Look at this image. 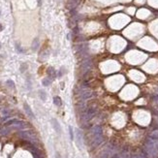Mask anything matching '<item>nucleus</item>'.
<instances>
[{
  "label": "nucleus",
  "mask_w": 158,
  "mask_h": 158,
  "mask_svg": "<svg viewBox=\"0 0 158 158\" xmlns=\"http://www.w3.org/2000/svg\"><path fill=\"white\" fill-rule=\"evenodd\" d=\"M143 149L148 152L150 158H157L158 157V141H154L148 137L145 143Z\"/></svg>",
  "instance_id": "nucleus-1"
},
{
  "label": "nucleus",
  "mask_w": 158,
  "mask_h": 158,
  "mask_svg": "<svg viewBox=\"0 0 158 158\" xmlns=\"http://www.w3.org/2000/svg\"><path fill=\"white\" fill-rule=\"evenodd\" d=\"M97 113L96 108H88L85 112H82V121L83 123H87L91 118L95 117V114Z\"/></svg>",
  "instance_id": "nucleus-2"
},
{
  "label": "nucleus",
  "mask_w": 158,
  "mask_h": 158,
  "mask_svg": "<svg viewBox=\"0 0 158 158\" xmlns=\"http://www.w3.org/2000/svg\"><path fill=\"white\" fill-rule=\"evenodd\" d=\"M19 135L23 140H26L28 142L32 143H36L38 142V139H37L35 133L32 132V131H21V132L19 133Z\"/></svg>",
  "instance_id": "nucleus-3"
},
{
  "label": "nucleus",
  "mask_w": 158,
  "mask_h": 158,
  "mask_svg": "<svg viewBox=\"0 0 158 158\" xmlns=\"http://www.w3.org/2000/svg\"><path fill=\"white\" fill-rule=\"evenodd\" d=\"M92 97V90L87 87H82L79 90V98L81 101H85Z\"/></svg>",
  "instance_id": "nucleus-4"
},
{
  "label": "nucleus",
  "mask_w": 158,
  "mask_h": 158,
  "mask_svg": "<svg viewBox=\"0 0 158 158\" xmlns=\"http://www.w3.org/2000/svg\"><path fill=\"white\" fill-rule=\"evenodd\" d=\"M6 126H12L14 128H17V129H24L27 127V125L23 122V121H20V120H18V119H12V120H9L5 123Z\"/></svg>",
  "instance_id": "nucleus-5"
},
{
  "label": "nucleus",
  "mask_w": 158,
  "mask_h": 158,
  "mask_svg": "<svg viewBox=\"0 0 158 158\" xmlns=\"http://www.w3.org/2000/svg\"><path fill=\"white\" fill-rule=\"evenodd\" d=\"M104 142V136L102 135H97V136H93L92 140H91V148H94L98 146H100L101 143Z\"/></svg>",
  "instance_id": "nucleus-6"
},
{
  "label": "nucleus",
  "mask_w": 158,
  "mask_h": 158,
  "mask_svg": "<svg viewBox=\"0 0 158 158\" xmlns=\"http://www.w3.org/2000/svg\"><path fill=\"white\" fill-rule=\"evenodd\" d=\"M92 65H93V64H92V61H91L90 59H85V60L82 62V66H81L82 73V74H85L87 72H88V71L91 69Z\"/></svg>",
  "instance_id": "nucleus-7"
},
{
  "label": "nucleus",
  "mask_w": 158,
  "mask_h": 158,
  "mask_svg": "<svg viewBox=\"0 0 158 158\" xmlns=\"http://www.w3.org/2000/svg\"><path fill=\"white\" fill-rule=\"evenodd\" d=\"M90 133L93 136H97V135H102L103 134V130H102V127L100 126V125H95L91 128V130H90Z\"/></svg>",
  "instance_id": "nucleus-8"
},
{
  "label": "nucleus",
  "mask_w": 158,
  "mask_h": 158,
  "mask_svg": "<svg viewBox=\"0 0 158 158\" xmlns=\"http://www.w3.org/2000/svg\"><path fill=\"white\" fill-rule=\"evenodd\" d=\"M76 139H77V143H78L79 148H82V134L79 129L76 130Z\"/></svg>",
  "instance_id": "nucleus-9"
},
{
  "label": "nucleus",
  "mask_w": 158,
  "mask_h": 158,
  "mask_svg": "<svg viewBox=\"0 0 158 158\" xmlns=\"http://www.w3.org/2000/svg\"><path fill=\"white\" fill-rule=\"evenodd\" d=\"M79 1H80V0H70V1L68 2V5H67L68 9L69 10H74L78 6Z\"/></svg>",
  "instance_id": "nucleus-10"
},
{
  "label": "nucleus",
  "mask_w": 158,
  "mask_h": 158,
  "mask_svg": "<svg viewBox=\"0 0 158 158\" xmlns=\"http://www.w3.org/2000/svg\"><path fill=\"white\" fill-rule=\"evenodd\" d=\"M24 111H25V112H26V114L29 117H31V118H34L35 117H34V113H33V112H32V110L30 109V107L28 106L27 104H24Z\"/></svg>",
  "instance_id": "nucleus-11"
},
{
  "label": "nucleus",
  "mask_w": 158,
  "mask_h": 158,
  "mask_svg": "<svg viewBox=\"0 0 158 158\" xmlns=\"http://www.w3.org/2000/svg\"><path fill=\"white\" fill-rule=\"evenodd\" d=\"M148 138L154 140V141H158V128L157 129H154V130H152L149 135H148Z\"/></svg>",
  "instance_id": "nucleus-12"
},
{
  "label": "nucleus",
  "mask_w": 158,
  "mask_h": 158,
  "mask_svg": "<svg viewBox=\"0 0 158 158\" xmlns=\"http://www.w3.org/2000/svg\"><path fill=\"white\" fill-rule=\"evenodd\" d=\"M51 124L54 128V130L57 132V133H60L61 132V129H60V126H59V123L57 122L56 119H51Z\"/></svg>",
  "instance_id": "nucleus-13"
},
{
  "label": "nucleus",
  "mask_w": 158,
  "mask_h": 158,
  "mask_svg": "<svg viewBox=\"0 0 158 158\" xmlns=\"http://www.w3.org/2000/svg\"><path fill=\"white\" fill-rule=\"evenodd\" d=\"M47 73H48V75H49V77H50L51 79H54V78H55L56 72H55V70H54L52 67H49V68H48Z\"/></svg>",
  "instance_id": "nucleus-14"
},
{
  "label": "nucleus",
  "mask_w": 158,
  "mask_h": 158,
  "mask_svg": "<svg viewBox=\"0 0 158 158\" xmlns=\"http://www.w3.org/2000/svg\"><path fill=\"white\" fill-rule=\"evenodd\" d=\"M53 103H54V105H56V106H61V104H62V102H61V99H60V97H58V96H55L54 98H53Z\"/></svg>",
  "instance_id": "nucleus-15"
},
{
  "label": "nucleus",
  "mask_w": 158,
  "mask_h": 158,
  "mask_svg": "<svg viewBox=\"0 0 158 158\" xmlns=\"http://www.w3.org/2000/svg\"><path fill=\"white\" fill-rule=\"evenodd\" d=\"M38 47H39V40H38V39H35V40L33 41V45H32V49H33L34 51H36V50L38 49Z\"/></svg>",
  "instance_id": "nucleus-16"
},
{
  "label": "nucleus",
  "mask_w": 158,
  "mask_h": 158,
  "mask_svg": "<svg viewBox=\"0 0 158 158\" xmlns=\"http://www.w3.org/2000/svg\"><path fill=\"white\" fill-rule=\"evenodd\" d=\"M42 83H43V85H45V87H48V85L51 84V79L50 78L44 79V80H43V82H42Z\"/></svg>",
  "instance_id": "nucleus-17"
},
{
  "label": "nucleus",
  "mask_w": 158,
  "mask_h": 158,
  "mask_svg": "<svg viewBox=\"0 0 158 158\" xmlns=\"http://www.w3.org/2000/svg\"><path fill=\"white\" fill-rule=\"evenodd\" d=\"M9 133V129L8 128H3L0 130V135H7Z\"/></svg>",
  "instance_id": "nucleus-18"
},
{
  "label": "nucleus",
  "mask_w": 158,
  "mask_h": 158,
  "mask_svg": "<svg viewBox=\"0 0 158 158\" xmlns=\"http://www.w3.org/2000/svg\"><path fill=\"white\" fill-rule=\"evenodd\" d=\"M39 94H40V97H41L42 100H46V97H47V96H46V93H45L44 91H40Z\"/></svg>",
  "instance_id": "nucleus-19"
},
{
  "label": "nucleus",
  "mask_w": 158,
  "mask_h": 158,
  "mask_svg": "<svg viewBox=\"0 0 158 158\" xmlns=\"http://www.w3.org/2000/svg\"><path fill=\"white\" fill-rule=\"evenodd\" d=\"M69 132H70V138H71V140H73L74 139V134H73V129H72L71 126L69 127Z\"/></svg>",
  "instance_id": "nucleus-20"
},
{
  "label": "nucleus",
  "mask_w": 158,
  "mask_h": 158,
  "mask_svg": "<svg viewBox=\"0 0 158 158\" xmlns=\"http://www.w3.org/2000/svg\"><path fill=\"white\" fill-rule=\"evenodd\" d=\"M7 84L9 85L10 87H12V88H14V87H15V84H14V82H13L12 81H8V82H7Z\"/></svg>",
  "instance_id": "nucleus-21"
},
{
  "label": "nucleus",
  "mask_w": 158,
  "mask_h": 158,
  "mask_svg": "<svg viewBox=\"0 0 158 158\" xmlns=\"http://www.w3.org/2000/svg\"><path fill=\"white\" fill-rule=\"evenodd\" d=\"M154 116H155V120H156V123L158 124V111L154 112Z\"/></svg>",
  "instance_id": "nucleus-22"
},
{
  "label": "nucleus",
  "mask_w": 158,
  "mask_h": 158,
  "mask_svg": "<svg viewBox=\"0 0 158 158\" xmlns=\"http://www.w3.org/2000/svg\"><path fill=\"white\" fill-rule=\"evenodd\" d=\"M2 29H3V26H2V25H1V24H0V31H1V30H2Z\"/></svg>",
  "instance_id": "nucleus-23"
},
{
  "label": "nucleus",
  "mask_w": 158,
  "mask_h": 158,
  "mask_svg": "<svg viewBox=\"0 0 158 158\" xmlns=\"http://www.w3.org/2000/svg\"><path fill=\"white\" fill-rule=\"evenodd\" d=\"M0 15H1V11H0Z\"/></svg>",
  "instance_id": "nucleus-24"
},
{
  "label": "nucleus",
  "mask_w": 158,
  "mask_h": 158,
  "mask_svg": "<svg viewBox=\"0 0 158 158\" xmlns=\"http://www.w3.org/2000/svg\"><path fill=\"white\" fill-rule=\"evenodd\" d=\"M157 94H158V89H157Z\"/></svg>",
  "instance_id": "nucleus-25"
}]
</instances>
